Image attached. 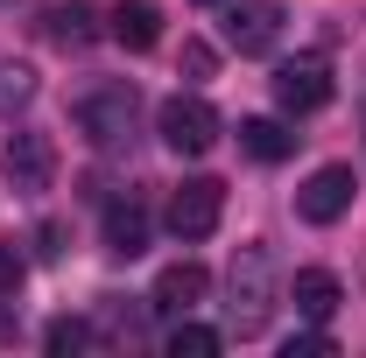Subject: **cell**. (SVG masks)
<instances>
[{
  "mask_svg": "<svg viewBox=\"0 0 366 358\" xmlns=\"http://www.w3.org/2000/svg\"><path fill=\"white\" fill-rule=\"evenodd\" d=\"M226 295H232L226 302L232 337H261L268 316H274V260H268V246H239V253H232Z\"/></svg>",
  "mask_w": 366,
  "mask_h": 358,
  "instance_id": "obj_1",
  "label": "cell"
},
{
  "mask_svg": "<svg viewBox=\"0 0 366 358\" xmlns=\"http://www.w3.org/2000/svg\"><path fill=\"white\" fill-rule=\"evenodd\" d=\"M71 120H78V134L92 148H120V140L134 134V120H141V91L134 85H92L71 106Z\"/></svg>",
  "mask_w": 366,
  "mask_h": 358,
  "instance_id": "obj_2",
  "label": "cell"
},
{
  "mask_svg": "<svg viewBox=\"0 0 366 358\" xmlns=\"http://www.w3.org/2000/svg\"><path fill=\"white\" fill-rule=\"evenodd\" d=\"M155 134H162V148H177V155H212L219 148V113L197 91H177V98L155 106Z\"/></svg>",
  "mask_w": 366,
  "mask_h": 358,
  "instance_id": "obj_3",
  "label": "cell"
},
{
  "mask_svg": "<svg viewBox=\"0 0 366 358\" xmlns=\"http://www.w3.org/2000/svg\"><path fill=\"white\" fill-rule=\"evenodd\" d=\"M162 218H169V232H177V239H212V232H219V218H226V183H219V176L177 183Z\"/></svg>",
  "mask_w": 366,
  "mask_h": 358,
  "instance_id": "obj_4",
  "label": "cell"
},
{
  "mask_svg": "<svg viewBox=\"0 0 366 358\" xmlns=\"http://www.w3.org/2000/svg\"><path fill=\"white\" fill-rule=\"evenodd\" d=\"M352 197H360V176H352L345 162H324L317 176L296 190V218L303 225H338L345 211H352Z\"/></svg>",
  "mask_w": 366,
  "mask_h": 358,
  "instance_id": "obj_5",
  "label": "cell"
},
{
  "mask_svg": "<svg viewBox=\"0 0 366 358\" xmlns=\"http://www.w3.org/2000/svg\"><path fill=\"white\" fill-rule=\"evenodd\" d=\"M274 106L282 113H317V106H331V63L324 56H289L282 71H274Z\"/></svg>",
  "mask_w": 366,
  "mask_h": 358,
  "instance_id": "obj_6",
  "label": "cell"
},
{
  "mask_svg": "<svg viewBox=\"0 0 366 358\" xmlns=\"http://www.w3.org/2000/svg\"><path fill=\"white\" fill-rule=\"evenodd\" d=\"M282 0H239V7H226V43L239 49V56H268L274 43H282Z\"/></svg>",
  "mask_w": 366,
  "mask_h": 358,
  "instance_id": "obj_7",
  "label": "cell"
},
{
  "mask_svg": "<svg viewBox=\"0 0 366 358\" xmlns=\"http://www.w3.org/2000/svg\"><path fill=\"white\" fill-rule=\"evenodd\" d=\"M0 169H7V183L21 197H43L49 183H56V140L49 134H14L7 155H0Z\"/></svg>",
  "mask_w": 366,
  "mask_h": 358,
  "instance_id": "obj_8",
  "label": "cell"
},
{
  "mask_svg": "<svg viewBox=\"0 0 366 358\" xmlns=\"http://www.w3.org/2000/svg\"><path fill=\"white\" fill-rule=\"evenodd\" d=\"M148 197L141 190H120L113 204H106V246L120 253V260H134V253H148Z\"/></svg>",
  "mask_w": 366,
  "mask_h": 358,
  "instance_id": "obj_9",
  "label": "cell"
},
{
  "mask_svg": "<svg viewBox=\"0 0 366 358\" xmlns=\"http://www.w3.org/2000/svg\"><path fill=\"white\" fill-rule=\"evenodd\" d=\"M289 302H296V316H310V323H331L338 302H345V288H338L331 267H303L296 281H289Z\"/></svg>",
  "mask_w": 366,
  "mask_h": 358,
  "instance_id": "obj_10",
  "label": "cell"
},
{
  "mask_svg": "<svg viewBox=\"0 0 366 358\" xmlns=\"http://www.w3.org/2000/svg\"><path fill=\"white\" fill-rule=\"evenodd\" d=\"M106 36H113V43L120 49H155L162 43V14H155V0H120V7H113V21H106Z\"/></svg>",
  "mask_w": 366,
  "mask_h": 358,
  "instance_id": "obj_11",
  "label": "cell"
},
{
  "mask_svg": "<svg viewBox=\"0 0 366 358\" xmlns=\"http://www.w3.org/2000/svg\"><path fill=\"white\" fill-rule=\"evenodd\" d=\"M204 288H212V274L197 267V260H177V267L155 274V310H190V302H204Z\"/></svg>",
  "mask_w": 366,
  "mask_h": 358,
  "instance_id": "obj_12",
  "label": "cell"
},
{
  "mask_svg": "<svg viewBox=\"0 0 366 358\" xmlns=\"http://www.w3.org/2000/svg\"><path fill=\"white\" fill-rule=\"evenodd\" d=\"M43 36H49L56 49H85L92 36H99V29H92V7H85V0H64V7H49V14H43Z\"/></svg>",
  "mask_w": 366,
  "mask_h": 358,
  "instance_id": "obj_13",
  "label": "cell"
},
{
  "mask_svg": "<svg viewBox=\"0 0 366 358\" xmlns=\"http://www.w3.org/2000/svg\"><path fill=\"white\" fill-rule=\"evenodd\" d=\"M239 148H247L254 162H282V155L296 148V134H289L282 120H239Z\"/></svg>",
  "mask_w": 366,
  "mask_h": 358,
  "instance_id": "obj_14",
  "label": "cell"
},
{
  "mask_svg": "<svg viewBox=\"0 0 366 358\" xmlns=\"http://www.w3.org/2000/svg\"><path fill=\"white\" fill-rule=\"evenodd\" d=\"M29 106H36V71L0 56V120H14V113H29Z\"/></svg>",
  "mask_w": 366,
  "mask_h": 358,
  "instance_id": "obj_15",
  "label": "cell"
},
{
  "mask_svg": "<svg viewBox=\"0 0 366 358\" xmlns=\"http://www.w3.org/2000/svg\"><path fill=\"white\" fill-rule=\"evenodd\" d=\"M219 344H226V337L204 330V323H177V330H169V358H212Z\"/></svg>",
  "mask_w": 366,
  "mask_h": 358,
  "instance_id": "obj_16",
  "label": "cell"
},
{
  "mask_svg": "<svg viewBox=\"0 0 366 358\" xmlns=\"http://www.w3.org/2000/svg\"><path fill=\"white\" fill-rule=\"evenodd\" d=\"M49 352L64 358V352H85L92 344V323H78V316H64V323H49V337H43Z\"/></svg>",
  "mask_w": 366,
  "mask_h": 358,
  "instance_id": "obj_17",
  "label": "cell"
},
{
  "mask_svg": "<svg viewBox=\"0 0 366 358\" xmlns=\"http://www.w3.org/2000/svg\"><path fill=\"white\" fill-rule=\"evenodd\" d=\"M183 71H190V78H212V63H219V56H212V43H183V56H177Z\"/></svg>",
  "mask_w": 366,
  "mask_h": 358,
  "instance_id": "obj_18",
  "label": "cell"
},
{
  "mask_svg": "<svg viewBox=\"0 0 366 358\" xmlns=\"http://www.w3.org/2000/svg\"><path fill=\"white\" fill-rule=\"evenodd\" d=\"M14 288H21V253L0 239V295H14Z\"/></svg>",
  "mask_w": 366,
  "mask_h": 358,
  "instance_id": "obj_19",
  "label": "cell"
},
{
  "mask_svg": "<svg viewBox=\"0 0 366 358\" xmlns=\"http://www.w3.org/2000/svg\"><path fill=\"white\" fill-rule=\"evenodd\" d=\"M331 352V337L324 330H310V337H289V358H324Z\"/></svg>",
  "mask_w": 366,
  "mask_h": 358,
  "instance_id": "obj_20",
  "label": "cell"
}]
</instances>
